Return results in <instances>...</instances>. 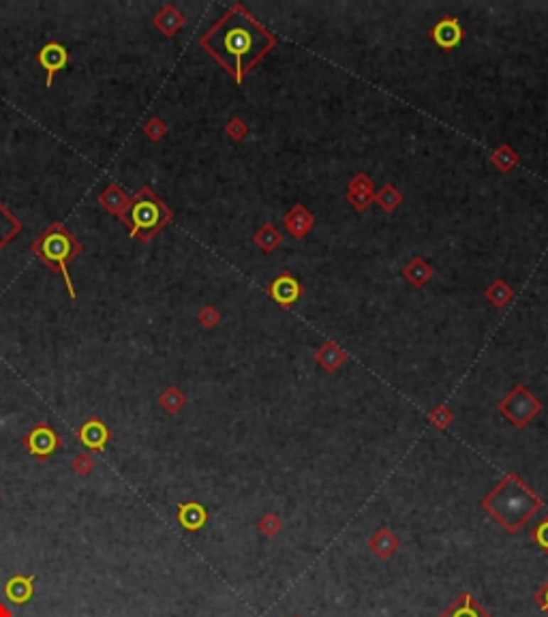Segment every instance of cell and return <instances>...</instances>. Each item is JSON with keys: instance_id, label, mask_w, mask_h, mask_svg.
Wrapping results in <instances>:
<instances>
[{"instance_id": "d6986e66", "label": "cell", "mask_w": 548, "mask_h": 617, "mask_svg": "<svg viewBox=\"0 0 548 617\" xmlns=\"http://www.w3.org/2000/svg\"><path fill=\"white\" fill-rule=\"evenodd\" d=\"M531 540L539 547L542 553L548 555V515H544V517L531 527Z\"/></svg>"}, {"instance_id": "e0dca14e", "label": "cell", "mask_w": 548, "mask_h": 617, "mask_svg": "<svg viewBox=\"0 0 548 617\" xmlns=\"http://www.w3.org/2000/svg\"><path fill=\"white\" fill-rule=\"evenodd\" d=\"M257 527H259V532L266 538H276L281 534V530H283V521H281V517L276 513H266L257 521Z\"/></svg>"}, {"instance_id": "ac0fdd59", "label": "cell", "mask_w": 548, "mask_h": 617, "mask_svg": "<svg viewBox=\"0 0 548 617\" xmlns=\"http://www.w3.org/2000/svg\"><path fill=\"white\" fill-rule=\"evenodd\" d=\"M180 24H182V16H180L176 9H171V7L163 9V11L159 14V18H156V26H159L165 35L176 33V28H178Z\"/></svg>"}, {"instance_id": "52a82bcc", "label": "cell", "mask_w": 548, "mask_h": 617, "mask_svg": "<svg viewBox=\"0 0 548 617\" xmlns=\"http://www.w3.org/2000/svg\"><path fill=\"white\" fill-rule=\"evenodd\" d=\"M439 617H493L480 600L471 591H461L441 613Z\"/></svg>"}, {"instance_id": "44dd1931", "label": "cell", "mask_w": 548, "mask_h": 617, "mask_svg": "<svg viewBox=\"0 0 548 617\" xmlns=\"http://www.w3.org/2000/svg\"><path fill=\"white\" fill-rule=\"evenodd\" d=\"M73 470L80 474V476H86V474H90L92 470H95V458L90 456V454H77L75 458H73Z\"/></svg>"}, {"instance_id": "ffe728a7", "label": "cell", "mask_w": 548, "mask_h": 617, "mask_svg": "<svg viewBox=\"0 0 548 617\" xmlns=\"http://www.w3.org/2000/svg\"><path fill=\"white\" fill-rule=\"evenodd\" d=\"M161 405H163L167 412L176 414L182 405H185V397H182V392L176 390V388H167V390L161 395Z\"/></svg>"}, {"instance_id": "9a60e30c", "label": "cell", "mask_w": 548, "mask_h": 617, "mask_svg": "<svg viewBox=\"0 0 548 617\" xmlns=\"http://www.w3.org/2000/svg\"><path fill=\"white\" fill-rule=\"evenodd\" d=\"M99 202H101L109 213L120 215V217H124V213H127V208H129V200H127V195H124L118 187H109V189L99 198Z\"/></svg>"}, {"instance_id": "277c9868", "label": "cell", "mask_w": 548, "mask_h": 617, "mask_svg": "<svg viewBox=\"0 0 548 617\" xmlns=\"http://www.w3.org/2000/svg\"><path fill=\"white\" fill-rule=\"evenodd\" d=\"M33 251L52 268L60 270V274L65 277V283L69 287V294L71 298H75V289H73V283H71V277H69V268L67 264L77 255L80 251V245L75 242V238L71 234H67L63 230V225H54L50 227L35 245H33Z\"/></svg>"}, {"instance_id": "9c48e42d", "label": "cell", "mask_w": 548, "mask_h": 617, "mask_svg": "<svg viewBox=\"0 0 548 617\" xmlns=\"http://www.w3.org/2000/svg\"><path fill=\"white\" fill-rule=\"evenodd\" d=\"M77 437H80V441H82L86 448H90V450H103L105 444L109 441V429H107L101 420L90 418V420L77 431Z\"/></svg>"}, {"instance_id": "7c38bea8", "label": "cell", "mask_w": 548, "mask_h": 617, "mask_svg": "<svg viewBox=\"0 0 548 617\" xmlns=\"http://www.w3.org/2000/svg\"><path fill=\"white\" fill-rule=\"evenodd\" d=\"M35 594V576H22L16 574L5 585V596L14 604H26Z\"/></svg>"}, {"instance_id": "8992f818", "label": "cell", "mask_w": 548, "mask_h": 617, "mask_svg": "<svg viewBox=\"0 0 548 617\" xmlns=\"http://www.w3.org/2000/svg\"><path fill=\"white\" fill-rule=\"evenodd\" d=\"M24 446L35 456H50L54 450L60 448V437L52 431V426L41 422L24 437Z\"/></svg>"}, {"instance_id": "7402d4cb", "label": "cell", "mask_w": 548, "mask_h": 617, "mask_svg": "<svg viewBox=\"0 0 548 617\" xmlns=\"http://www.w3.org/2000/svg\"><path fill=\"white\" fill-rule=\"evenodd\" d=\"M533 600H535L537 608H539V611H544V613L548 615V581H546V583H542V587L535 591Z\"/></svg>"}, {"instance_id": "8fae6325", "label": "cell", "mask_w": 548, "mask_h": 617, "mask_svg": "<svg viewBox=\"0 0 548 617\" xmlns=\"http://www.w3.org/2000/svg\"><path fill=\"white\" fill-rule=\"evenodd\" d=\"M399 547H401L399 536H397L392 530H388V527L377 530V532L369 538V549H371L380 559H390V557L399 551Z\"/></svg>"}, {"instance_id": "484cf974", "label": "cell", "mask_w": 548, "mask_h": 617, "mask_svg": "<svg viewBox=\"0 0 548 617\" xmlns=\"http://www.w3.org/2000/svg\"><path fill=\"white\" fill-rule=\"evenodd\" d=\"M294 617H302V615H294Z\"/></svg>"}, {"instance_id": "d4e9b609", "label": "cell", "mask_w": 548, "mask_h": 617, "mask_svg": "<svg viewBox=\"0 0 548 617\" xmlns=\"http://www.w3.org/2000/svg\"><path fill=\"white\" fill-rule=\"evenodd\" d=\"M0 617H14V611L5 602H0Z\"/></svg>"}, {"instance_id": "cb8c5ba5", "label": "cell", "mask_w": 548, "mask_h": 617, "mask_svg": "<svg viewBox=\"0 0 548 617\" xmlns=\"http://www.w3.org/2000/svg\"><path fill=\"white\" fill-rule=\"evenodd\" d=\"M431 420H433L437 426H446V424L450 422V414H448L446 409H437V412L431 416Z\"/></svg>"}, {"instance_id": "30bf717a", "label": "cell", "mask_w": 548, "mask_h": 617, "mask_svg": "<svg viewBox=\"0 0 548 617\" xmlns=\"http://www.w3.org/2000/svg\"><path fill=\"white\" fill-rule=\"evenodd\" d=\"M178 523L189 532H198L208 523V513L198 502L178 504Z\"/></svg>"}, {"instance_id": "ba28073f", "label": "cell", "mask_w": 548, "mask_h": 617, "mask_svg": "<svg viewBox=\"0 0 548 617\" xmlns=\"http://www.w3.org/2000/svg\"><path fill=\"white\" fill-rule=\"evenodd\" d=\"M69 63V52L60 45V43H48L41 52H39V65L48 71V86H52L54 75L65 69Z\"/></svg>"}, {"instance_id": "603a6c76", "label": "cell", "mask_w": 548, "mask_h": 617, "mask_svg": "<svg viewBox=\"0 0 548 617\" xmlns=\"http://www.w3.org/2000/svg\"><path fill=\"white\" fill-rule=\"evenodd\" d=\"M146 133H148L152 139H161V135L165 133V127L161 124V120L154 118V120H150V122L146 124Z\"/></svg>"}, {"instance_id": "4fadbf2b", "label": "cell", "mask_w": 548, "mask_h": 617, "mask_svg": "<svg viewBox=\"0 0 548 617\" xmlns=\"http://www.w3.org/2000/svg\"><path fill=\"white\" fill-rule=\"evenodd\" d=\"M20 230H22V223L3 204H0V249H5L16 238V234Z\"/></svg>"}, {"instance_id": "3957f363", "label": "cell", "mask_w": 548, "mask_h": 617, "mask_svg": "<svg viewBox=\"0 0 548 617\" xmlns=\"http://www.w3.org/2000/svg\"><path fill=\"white\" fill-rule=\"evenodd\" d=\"M122 219L129 225L133 238L148 242L171 219V213L156 195H152L148 189H141L137 198L129 204Z\"/></svg>"}, {"instance_id": "6da1fadb", "label": "cell", "mask_w": 548, "mask_h": 617, "mask_svg": "<svg viewBox=\"0 0 548 617\" xmlns=\"http://www.w3.org/2000/svg\"><path fill=\"white\" fill-rule=\"evenodd\" d=\"M272 35L240 7L225 14L202 39V45L236 77L242 75L272 48Z\"/></svg>"}, {"instance_id": "5b68a950", "label": "cell", "mask_w": 548, "mask_h": 617, "mask_svg": "<svg viewBox=\"0 0 548 617\" xmlns=\"http://www.w3.org/2000/svg\"><path fill=\"white\" fill-rule=\"evenodd\" d=\"M499 409H501L503 416L510 418L516 426H525V424L542 409V405H539V401H537L533 395H529L527 388L516 386V388L499 403Z\"/></svg>"}, {"instance_id": "5bb4252c", "label": "cell", "mask_w": 548, "mask_h": 617, "mask_svg": "<svg viewBox=\"0 0 548 617\" xmlns=\"http://www.w3.org/2000/svg\"><path fill=\"white\" fill-rule=\"evenodd\" d=\"M270 291H272V296H274L279 302L289 304V302H294V300L298 298L300 287H298V283H296L291 277H281V279L274 281V285H272Z\"/></svg>"}, {"instance_id": "7a4b0ae2", "label": "cell", "mask_w": 548, "mask_h": 617, "mask_svg": "<svg viewBox=\"0 0 548 617\" xmlns=\"http://www.w3.org/2000/svg\"><path fill=\"white\" fill-rule=\"evenodd\" d=\"M542 500L516 474H507L482 500V508L507 532L518 534L522 525L542 510Z\"/></svg>"}, {"instance_id": "2e32d148", "label": "cell", "mask_w": 548, "mask_h": 617, "mask_svg": "<svg viewBox=\"0 0 548 617\" xmlns=\"http://www.w3.org/2000/svg\"><path fill=\"white\" fill-rule=\"evenodd\" d=\"M435 41L441 48H452L461 41V28L454 20H446L435 28Z\"/></svg>"}]
</instances>
